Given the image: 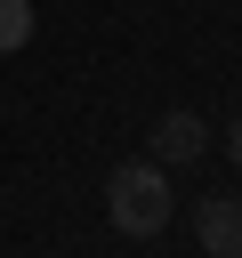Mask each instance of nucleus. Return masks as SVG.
Returning <instances> with one entry per match:
<instances>
[{
    "label": "nucleus",
    "mask_w": 242,
    "mask_h": 258,
    "mask_svg": "<svg viewBox=\"0 0 242 258\" xmlns=\"http://www.w3.org/2000/svg\"><path fill=\"white\" fill-rule=\"evenodd\" d=\"M105 210H113L121 234H161L169 226V177H161V161H121L105 177Z\"/></svg>",
    "instance_id": "1"
},
{
    "label": "nucleus",
    "mask_w": 242,
    "mask_h": 258,
    "mask_svg": "<svg viewBox=\"0 0 242 258\" xmlns=\"http://www.w3.org/2000/svg\"><path fill=\"white\" fill-rule=\"evenodd\" d=\"M226 145H234V161H242V121H234V137H226Z\"/></svg>",
    "instance_id": "5"
},
{
    "label": "nucleus",
    "mask_w": 242,
    "mask_h": 258,
    "mask_svg": "<svg viewBox=\"0 0 242 258\" xmlns=\"http://www.w3.org/2000/svg\"><path fill=\"white\" fill-rule=\"evenodd\" d=\"M194 242L210 258H242V194H202L194 202Z\"/></svg>",
    "instance_id": "2"
},
{
    "label": "nucleus",
    "mask_w": 242,
    "mask_h": 258,
    "mask_svg": "<svg viewBox=\"0 0 242 258\" xmlns=\"http://www.w3.org/2000/svg\"><path fill=\"white\" fill-rule=\"evenodd\" d=\"M32 40V0H0V56Z\"/></svg>",
    "instance_id": "4"
},
{
    "label": "nucleus",
    "mask_w": 242,
    "mask_h": 258,
    "mask_svg": "<svg viewBox=\"0 0 242 258\" xmlns=\"http://www.w3.org/2000/svg\"><path fill=\"white\" fill-rule=\"evenodd\" d=\"M202 145H210V129H202L194 113H169V121L153 129V161H202Z\"/></svg>",
    "instance_id": "3"
}]
</instances>
